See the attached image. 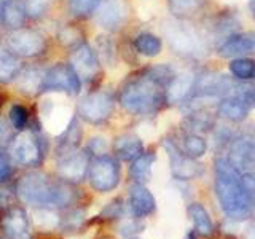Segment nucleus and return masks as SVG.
Listing matches in <instances>:
<instances>
[{
  "label": "nucleus",
  "mask_w": 255,
  "mask_h": 239,
  "mask_svg": "<svg viewBox=\"0 0 255 239\" xmlns=\"http://www.w3.org/2000/svg\"><path fill=\"white\" fill-rule=\"evenodd\" d=\"M175 74L167 66H156L126 82L120 104L131 115H150L166 101V88Z\"/></svg>",
  "instance_id": "f257e3e1"
},
{
  "label": "nucleus",
  "mask_w": 255,
  "mask_h": 239,
  "mask_svg": "<svg viewBox=\"0 0 255 239\" xmlns=\"http://www.w3.org/2000/svg\"><path fill=\"white\" fill-rule=\"evenodd\" d=\"M214 174L215 195L227 217L236 222L249 219L255 206L243 187L241 172H238L227 158L220 156L215 159Z\"/></svg>",
  "instance_id": "f03ea898"
},
{
  "label": "nucleus",
  "mask_w": 255,
  "mask_h": 239,
  "mask_svg": "<svg viewBox=\"0 0 255 239\" xmlns=\"http://www.w3.org/2000/svg\"><path fill=\"white\" fill-rule=\"evenodd\" d=\"M16 195L26 204L37 207H62L74 201V191L67 183L42 172L22 175L16 185Z\"/></svg>",
  "instance_id": "7ed1b4c3"
},
{
  "label": "nucleus",
  "mask_w": 255,
  "mask_h": 239,
  "mask_svg": "<svg viewBox=\"0 0 255 239\" xmlns=\"http://www.w3.org/2000/svg\"><path fill=\"white\" fill-rule=\"evenodd\" d=\"M163 34L171 50L182 58H201L207 53V38L183 21H166Z\"/></svg>",
  "instance_id": "20e7f679"
},
{
  "label": "nucleus",
  "mask_w": 255,
  "mask_h": 239,
  "mask_svg": "<svg viewBox=\"0 0 255 239\" xmlns=\"http://www.w3.org/2000/svg\"><path fill=\"white\" fill-rule=\"evenodd\" d=\"M82 88V78L78 77L72 64L59 62L45 70L42 91L46 93H67L78 94Z\"/></svg>",
  "instance_id": "39448f33"
},
{
  "label": "nucleus",
  "mask_w": 255,
  "mask_h": 239,
  "mask_svg": "<svg viewBox=\"0 0 255 239\" xmlns=\"http://www.w3.org/2000/svg\"><path fill=\"white\" fill-rule=\"evenodd\" d=\"M88 177H90V183L96 191L107 193L118 185L120 166L114 158L107 155L96 156L93 161H90Z\"/></svg>",
  "instance_id": "423d86ee"
},
{
  "label": "nucleus",
  "mask_w": 255,
  "mask_h": 239,
  "mask_svg": "<svg viewBox=\"0 0 255 239\" xmlns=\"http://www.w3.org/2000/svg\"><path fill=\"white\" fill-rule=\"evenodd\" d=\"M40 118L48 131L62 134L72 123V110L66 101L59 96H46L40 104Z\"/></svg>",
  "instance_id": "0eeeda50"
},
{
  "label": "nucleus",
  "mask_w": 255,
  "mask_h": 239,
  "mask_svg": "<svg viewBox=\"0 0 255 239\" xmlns=\"http://www.w3.org/2000/svg\"><path fill=\"white\" fill-rule=\"evenodd\" d=\"M115 107V101L107 91H94L90 93L78 102V115L85 121L99 124L110 118Z\"/></svg>",
  "instance_id": "6e6552de"
},
{
  "label": "nucleus",
  "mask_w": 255,
  "mask_h": 239,
  "mask_svg": "<svg viewBox=\"0 0 255 239\" xmlns=\"http://www.w3.org/2000/svg\"><path fill=\"white\" fill-rule=\"evenodd\" d=\"M8 48L22 58H34L45 50V38L37 30L32 29H14L6 38Z\"/></svg>",
  "instance_id": "1a4fd4ad"
},
{
  "label": "nucleus",
  "mask_w": 255,
  "mask_h": 239,
  "mask_svg": "<svg viewBox=\"0 0 255 239\" xmlns=\"http://www.w3.org/2000/svg\"><path fill=\"white\" fill-rule=\"evenodd\" d=\"M90 167L88 153L78 148L59 150L58 155V172L67 182H78L85 177Z\"/></svg>",
  "instance_id": "9d476101"
},
{
  "label": "nucleus",
  "mask_w": 255,
  "mask_h": 239,
  "mask_svg": "<svg viewBox=\"0 0 255 239\" xmlns=\"http://www.w3.org/2000/svg\"><path fill=\"white\" fill-rule=\"evenodd\" d=\"M163 147L169 158V166L174 179L177 180H193L201 174V166L196 159L183 153V150L174 140H164Z\"/></svg>",
  "instance_id": "9b49d317"
},
{
  "label": "nucleus",
  "mask_w": 255,
  "mask_h": 239,
  "mask_svg": "<svg viewBox=\"0 0 255 239\" xmlns=\"http://www.w3.org/2000/svg\"><path fill=\"white\" fill-rule=\"evenodd\" d=\"M10 155L16 164L22 167L37 166L42 161V148L30 132H21L10 143Z\"/></svg>",
  "instance_id": "f8f14e48"
},
{
  "label": "nucleus",
  "mask_w": 255,
  "mask_h": 239,
  "mask_svg": "<svg viewBox=\"0 0 255 239\" xmlns=\"http://www.w3.org/2000/svg\"><path fill=\"white\" fill-rule=\"evenodd\" d=\"M227 159L238 172L255 171V140L249 135H238L230 142Z\"/></svg>",
  "instance_id": "ddd939ff"
},
{
  "label": "nucleus",
  "mask_w": 255,
  "mask_h": 239,
  "mask_svg": "<svg viewBox=\"0 0 255 239\" xmlns=\"http://www.w3.org/2000/svg\"><path fill=\"white\" fill-rule=\"evenodd\" d=\"M128 18V6L123 0H102L94 11L96 24L104 30H117Z\"/></svg>",
  "instance_id": "4468645a"
},
{
  "label": "nucleus",
  "mask_w": 255,
  "mask_h": 239,
  "mask_svg": "<svg viewBox=\"0 0 255 239\" xmlns=\"http://www.w3.org/2000/svg\"><path fill=\"white\" fill-rule=\"evenodd\" d=\"M72 67L75 69L80 78L85 80H93L96 75L99 74V66L101 61L98 58V53L90 45L82 43L77 46V50L72 53Z\"/></svg>",
  "instance_id": "2eb2a0df"
},
{
  "label": "nucleus",
  "mask_w": 255,
  "mask_h": 239,
  "mask_svg": "<svg viewBox=\"0 0 255 239\" xmlns=\"http://www.w3.org/2000/svg\"><path fill=\"white\" fill-rule=\"evenodd\" d=\"M2 233L6 239H30V223L21 207H13L2 219Z\"/></svg>",
  "instance_id": "dca6fc26"
},
{
  "label": "nucleus",
  "mask_w": 255,
  "mask_h": 239,
  "mask_svg": "<svg viewBox=\"0 0 255 239\" xmlns=\"http://www.w3.org/2000/svg\"><path fill=\"white\" fill-rule=\"evenodd\" d=\"M255 53V32L252 34H235L223 40L219 46V56L222 58H243L246 54Z\"/></svg>",
  "instance_id": "f3484780"
},
{
  "label": "nucleus",
  "mask_w": 255,
  "mask_h": 239,
  "mask_svg": "<svg viewBox=\"0 0 255 239\" xmlns=\"http://www.w3.org/2000/svg\"><path fill=\"white\" fill-rule=\"evenodd\" d=\"M156 203L150 190L143 183H134L129 188V209L135 219L147 217L155 211Z\"/></svg>",
  "instance_id": "a211bd4d"
},
{
  "label": "nucleus",
  "mask_w": 255,
  "mask_h": 239,
  "mask_svg": "<svg viewBox=\"0 0 255 239\" xmlns=\"http://www.w3.org/2000/svg\"><path fill=\"white\" fill-rule=\"evenodd\" d=\"M195 80L196 77H193V74H190V72H182V74L174 75L166 88V102L169 104L185 102L188 99V96H191V93H193Z\"/></svg>",
  "instance_id": "6ab92c4d"
},
{
  "label": "nucleus",
  "mask_w": 255,
  "mask_h": 239,
  "mask_svg": "<svg viewBox=\"0 0 255 239\" xmlns=\"http://www.w3.org/2000/svg\"><path fill=\"white\" fill-rule=\"evenodd\" d=\"M249 106L239 96H225L217 104V114L231 123H241L249 115Z\"/></svg>",
  "instance_id": "aec40b11"
},
{
  "label": "nucleus",
  "mask_w": 255,
  "mask_h": 239,
  "mask_svg": "<svg viewBox=\"0 0 255 239\" xmlns=\"http://www.w3.org/2000/svg\"><path fill=\"white\" fill-rule=\"evenodd\" d=\"M45 70L38 67H26L16 75V88L24 94H35L42 91Z\"/></svg>",
  "instance_id": "412c9836"
},
{
  "label": "nucleus",
  "mask_w": 255,
  "mask_h": 239,
  "mask_svg": "<svg viewBox=\"0 0 255 239\" xmlns=\"http://www.w3.org/2000/svg\"><path fill=\"white\" fill-rule=\"evenodd\" d=\"M115 153L120 159L123 161H134L135 158L140 156L143 153V143L137 137V135L132 134H125L120 135L115 140Z\"/></svg>",
  "instance_id": "4be33fe9"
},
{
  "label": "nucleus",
  "mask_w": 255,
  "mask_h": 239,
  "mask_svg": "<svg viewBox=\"0 0 255 239\" xmlns=\"http://www.w3.org/2000/svg\"><path fill=\"white\" fill-rule=\"evenodd\" d=\"M188 215L191 222H193V228H195V233L198 236H204V238H209L214 233V223L209 217V214L204 209L203 204L199 203H193L188 206L187 209Z\"/></svg>",
  "instance_id": "5701e85b"
},
{
  "label": "nucleus",
  "mask_w": 255,
  "mask_h": 239,
  "mask_svg": "<svg viewBox=\"0 0 255 239\" xmlns=\"http://www.w3.org/2000/svg\"><path fill=\"white\" fill-rule=\"evenodd\" d=\"M155 153L150 151V153H142L132 161V166L129 169L131 179L135 183H145L151 177V169H153V163H155Z\"/></svg>",
  "instance_id": "b1692460"
},
{
  "label": "nucleus",
  "mask_w": 255,
  "mask_h": 239,
  "mask_svg": "<svg viewBox=\"0 0 255 239\" xmlns=\"http://www.w3.org/2000/svg\"><path fill=\"white\" fill-rule=\"evenodd\" d=\"M19 61L16 54L8 48L0 45V82L8 83L18 75Z\"/></svg>",
  "instance_id": "393cba45"
},
{
  "label": "nucleus",
  "mask_w": 255,
  "mask_h": 239,
  "mask_svg": "<svg viewBox=\"0 0 255 239\" xmlns=\"http://www.w3.org/2000/svg\"><path fill=\"white\" fill-rule=\"evenodd\" d=\"M134 48L137 50V53L147 56V58H155L159 53H161V38L150 34V32H143V34H139L134 40Z\"/></svg>",
  "instance_id": "a878e982"
},
{
  "label": "nucleus",
  "mask_w": 255,
  "mask_h": 239,
  "mask_svg": "<svg viewBox=\"0 0 255 239\" xmlns=\"http://www.w3.org/2000/svg\"><path fill=\"white\" fill-rule=\"evenodd\" d=\"M182 150H183V153L188 155L190 158L198 159L206 155L207 142L203 135H199L196 132H188L183 135V139H182Z\"/></svg>",
  "instance_id": "bb28decb"
},
{
  "label": "nucleus",
  "mask_w": 255,
  "mask_h": 239,
  "mask_svg": "<svg viewBox=\"0 0 255 239\" xmlns=\"http://www.w3.org/2000/svg\"><path fill=\"white\" fill-rule=\"evenodd\" d=\"M26 8H24L22 0H10L5 8H3V22L6 26H10L13 29H18L22 26L24 19H26Z\"/></svg>",
  "instance_id": "cd10ccee"
},
{
  "label": "nucleus",
  "mask_w": 255,
  "mask_h": 239,
  "mask_svg": "<svg viewBox=\"0 0 255 239\" xmlns=\"http://www.w3.org/2000/svg\"><path fill=\"white\" fill-rule=\"evenodd\" d=\"M96 53H98L99 61H102L106 66H109V67L115 66L117 48H115L114 40L110 37H106V35L98 37V40H96Z\"/></svg>",
  "instance_id": "c85d7f7f"
},
{
  "label": "nucleus",
  "mask_w": 255,
  "mask_h": 239,
  "mask_svg": "<svg viewBox=\"0 0 255 239\" xmlns=\"http://www.w3.org/2000/svg\"><path fill=\"white\" fill-rule=\"evenodd\" d=\"M207 0H167L172 14L177 18H185V16H191L198 13Z\"/></svg>",
  "instance_id": "c756f323"
},
{
  "label": "nucleus",
  "mask_w": 255,
  "mask_h": 239,
  "mask_svg": "<svg viewBox=\"0 0 255 239\" xmlns=\"http://www.w3.org/2000/svg\"><path fill=\"white\" fill-rule=\"evenodd\" d=\"M230 72L238 80H254L255 78V61L251 58H236L230 64Z\"/></svg>",
  "instance_id": "7c9ffc66"
},
{
  "label": "nucleus",
  "mask_w": 255,
  "mask_h": 239,
  "mask_svg": "<svg viewBox=\"0 0 255 239\" xmlns=\"http://www.w3.org/2000/svg\"><path fill=\"white\" fill-rule=\"evenodd\" d=\"M102 0H67V10L72 16L85 18V16L98 10Z\"/></svg>",
  "instance_id": "2f4dec72"
},
{
  "label": "nucleus",
  "mask_w": 255,
  "mask_h": 239,
  "mask_svg": "<svg viewBox=\"0 0 255 239\" xmlns=\"http://www.w3.org/2000/svg\"><path fill=\"white\" fill-rule=\"evenodd\" d=\"M134 8L140 19L148 21L158 14L159 0H134Z\"/></svg>",
  "instance_id": "473e14b6"
},
{
  "label": "nucleus",
  "mask_w": 255,
  "mask_h": 239,
  "mask_svg": "<svg viewBox=\"0 0 255 239\" xmlns=\"http://www.w3.org/2000/svg\"><path fill=\"white\" fill-rule=\"evenodd\" d=\"M8 115H10V121H11V124H13L14 129L22 131L24 127L27 126L29 114H27L26 107L19 106V104H14V106H11L10 114H8Z\"/></svg>",
  "instance_id": "72a5a7b5"
},
{
  "label": "nucleus",
  "mask_w": 255,
  "mask_h": 239,
  "mask_svg": "<svg viewBox=\"0 0 255 239\" xmlns=\"http://www.w3.org/2000/svg\"><path fill=\"white\" fill-rule=\"evenodd\" d=\"M22 2L27 16H30V18H40L48 10L51 0H22Z\"/></svg>",
  "instance_id": "f704fd0d"
},
{
  "label": "nucleus",
  "mask_w": 255,
  "mask_h": 239,
  "mask_svg": "<svg viewBox=\"0 0 255 239\" xmlns=\"http://www.w3.org/2000/svg\"><path fill=\"white\" fill-rule=\"evenodd\" d=\"M233 94L235 96H239L241 99H244L246 104L251 109L255 107V82H252V83H238L235 86Z\"/></svg>",
  "instance_id": "c9c22d12"
},
{
  "label": "nucleus",
  "mask_w": 255,
  "mask_h": 239,
  "mask_svg": "<svg viewBox=\"0 0 255 239\" xmlns=\"http://www.w3.org/2000/svg\"><path fill=\"white\" fill-rule=\"evenodd\" d=\"M85 220V212L83 211H72L69 212L66 217L62 219V228L64 230H78L80 227H82V223Z\"/></svg>",
  "instance_id": "e433bc0d"
},
{
  "label": "nucleus",
  "mask_w": 255,
  "mask_h": 239,
  "mask_svg": "<svg viewBox=\"0 0 255 239\" xmlns=\"http://www.w3.org/2000/svg\"><path fill=\"white\" fill-rule=\"evenodd\" d=\"M241 182H243V187L246 190V193L249 195L251 201L255 206V171H249V172H244L241 175Z\"/></svg>",
  "instance_id": "4c0bfd02"
},
{
  "label": "nucleus",
  "mask_w": 255,
  "mask_h": 239,
  "mask_svg": "<svg viewBox=\"0 0 255 239\" xmlns=\"http://www.w3.org/2000/svg\"><path fill=\"white\" fill-rule=\"evenodd\" d=\"M11 140H13L11 127L6 124V121L0 118V147L8 145V143H11Z\"/></svg>",
  "instance_id": "58836bf2"
},
{
  "label": "nucleus",
  "mask_w": 255,
  "mask_h": 239,
  "mask_svg": "<svg viewBox=\"0 0 255 239\" xmlns=\"http://www.w3.org/2000/svg\"><path fill=\"white\" fill-rule=\"evenodd\" d=\"M59 38L61 42H64L66 45H74V43H78V32L72 27H64L62 32L59 34Z\"/></svg>",
  "instance_id": "ea45409f"
},
{
  "label": "nucleus",
  "mask_w": 255,
  "mask_h": 239,
  "mask_svg": "<svg viewBox=\"0 0 255 239\" xmlns=\"http://www.w3.org/2000/svg\"><path fill=\"white\" fill-rule=\"evenodd\" d=\"M90 150L93 151V153L98 155V156L104 155V153H106V150H107V142H106V139H102V137H94V139H91V142H90Z\"/></svg>",
  "instance_id": "a19ab883"
},
{
  "label": "nucleus",
  "mask_w": 255,
  "mask_h": 239,
  "mask_svg": "<svg viewBox=\"0 0 255 239\" xmlns=\"http://www.w3.org/2000/svg\"><path fill=\"white\" fill-rule=\"evenodd\" d=\"M11 172V167H10V163L6 161V158L0 153V182L5 180L8 175Z\"/></svg>",
  "instance_id": "79ce46f5"
},
{
  "label": "nucleus",
  "mask_w": 255,
  "mask_h": 239,
  "mask_svg": "<svg viewBox=\"0 0 255 239\" xmlns=\"http://www.w3.org/2000/svg\"><path fill=\"white\" fill-rule=\"evenodd\" d=\"M122 214V204H120V201H115V203H112V204H109V207L106 211H104V215L106 217H118V215Z\"/></svg>",
  "instance_id": "37998d69"
},
{
  "label": "nucleus",
  "mask_w": 255,
  "mask_h": 239,
  "mask_svg": "<svg viewBox=\"0 0 255 239\" xmlns=\"http://www.w3.org/2000/svg\"><path fill=\"white\" fill-rule=\"evenodd\" d=\"M139 228H142V225H137V223H135V220H132V222H125L123 225H122V233L123 235H132V233H135V231H140Z\"/></svg>",
  "instance_id": "c03bdc74"
},
{
  "label": "nucleus",
  "mask_w": 255,
  "mask_h": 239,
  "mask_svg": "<svg viewBox=\"0 0 255 239\" xmlns=\"http://www.w3.org/2000/svg\"><path fill=\"white\" fill-rule=\"evenodd\" d=\"M247 238H249V239H255V219L251 222L249 230H247Z\"/></svg>",
  "instance_id": "a18cd8bd"
},
{
  "label": "nucleus",
  "mask_w": 255,
  "mask_h": 239,
  "mask_svg": "<svg viewBox=\"0 0 255 239\" xmlns=\"http://www.w3.org/2000/svg\"><path fill=\"white\" fill-rule=\"evenodd\" d=\"M249 10H251L252 18L255 19V0H249Z\"/></svg>",
  "instance_id": "49530a36"
},
{
  "label": "nucleus",
  "mask_w": 255,
  "mask_h": 239,
  "mask_svg": "<svg viewBox=\"0 0 255 239\" xmlns=\"http://www.w3.org/2000/svg\"><path fill=\"white\" fill-rule=\"evenodd\" d=\"M252 139L255 140V126H254V131H252Z\"/></svg>",
  "instance_id": "de8ad7c7"
}]
</instances>
